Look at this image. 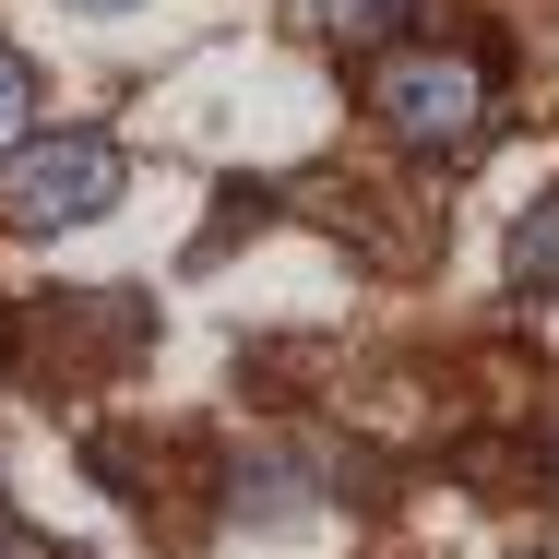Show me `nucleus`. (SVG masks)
I'll return each instance as SVG.
<instances>
[{
  "label": "nucleus",
  "instance_id": "obj_1",
  "mask_svg": "<svg viewBox=\"0 0 559 559\" xmlns=\"http://www.w3.org/2000/svg\"><path fill=\"white\" fill-rule=\"evenodd\" d=\"M357 108L381 119L405 155L452 167V155H476L488 119H500V48H488V36H464V48H452V36H393V48H369Z\"/></svg>",
  "mask_w": 559,
  "mask_h": 559
},
{
  "label": "nucleus",
  "instance_id": "obj_2",
  "mask_svg": "<svg viewBox=\"0 0 559 559\" xmlns=\"http://www.w3.org/2000/svg\"><path fill=\"white\" fill-rule=\"evenodd\" d=\"M119 191H131V155H119L108 131H24L0 155V226L12 238L96 226V215H119Z\"/></svg>",
  "mask_w": 559,
  "mask_h": 559
},
{
  "label": "nucleus",
  "instance_id": "obj_3",
  "mask_svg": "<svg viewBox=\"0 0 559 559\" xmlns=\"http://www.w3.org/2000/svg\"><path fill=\"white\" fill-rule=\"evenodd\" d=\"M36 345H60L72 369H131L155 345V298L143 286H72V298L36 310Z\"/></svg>",
  "mask_w": 559,
  "mask_h": 559
},
{
  "label": "nucleus",
  "instance_id": "obj_4",
  "mask_svg": "<svg viewBox=\"0 0 559 559\" xmlns=\"http://www.w3.org/2000/svg\"><path fill=\"white\" fill-rule=\"evenodd\" d=\"M322 500H334V476H322V452H310V441H250V452H226V512H238V524L286 536V524H310Z\"/></svg>",
  "mask_w": 559,
  "mask_h": 559
},
{
  "label": "nucleus",
  "instance_id": "obj_5",
  "mask_svg": "<svg viewBox=\"0 0 559 559\" xmlns=\"http://www.w3.org/2000/svg\"><path fill=\"white\" fill-rule=\"evenodd\" d=\"M500 274H512L524 310H548V322H559V191H536V203L512 215V262H500Z\"/></svg>",
  "mask_w": 559,
  "mask_h": 559
},
{
  "label": "nucleus",
  "instance_id": "obj_6",
  "mask_svg": "<svg viewBox=\"0 0 559 559\" xmlns=\"http://www.w3.org/2000/svg\"><path fill=\"white\" fill-rule=\"evenodd\" d=\"M298 24L334 36V48H393V36L417 24V0H298Z\"/></svg>",
  "mask_w": 559,
  "mask_h": 559
},
{
  "label": "nucleus",
  "instance_id": "obj_7",
  "mask_svg": "<svg viewBox=\"0 0 559 559\" xmlns=\"http://www.w3.org/2000/svg\"><path fill=\"white\" fill-rule=\"evenodd\" d=\"M24 131H36V72H24L12 48H0V155H12Z\"/></svg>",
  "mask_w": 559,
  "mask_h": 559
},
{
  "label": "nucleus",
  "instance_id": "obj_8",
  "mask_svg": "<svg viewBox=\"0 0 559 559\" xmlns=\"http://www.w3.org/2000/svg\"><path fill=\"white\" fill-rule=\"evenodd\" d=\"M60 12H84V24H131L143 0H60Z\"/></svg>",
  "mask_w": 559,
  "mask_h": 559
},
{
  "label": "nucleus",
  "instance_id": "obj_9",
  "mask_svg": "<svg viewBox=\"0 0 559 559\" xmlns=\"http://www.w3.org/2000/svg\"><path fill=\"white\" fill-rule=\"evenodd\" d=\"M12 345H24V322H12V298H0V369H12Z\"/></svg>",
  "mask_w": 559,
  "mask_h": 559
}]
</instances>
